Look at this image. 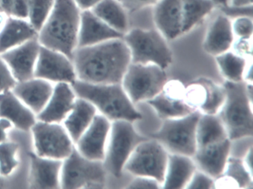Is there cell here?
<instances>
[{
    "label": "cell",
    "mask_w": 253,
    "mask_h": 189,
    "mask_svg": "<svg viewBox=\"0 0 253 189\" xmlns=\"http://www.w3.org/2000/svg\"><path fill=\"white\" fill-rule=\"evenodd\" d=\"M77 79L92 84L121 83L131 63L123 38L75 49L72 58Z\"/></svg>",
    "instance_id": "obj_1"
},
{
    "label": "cell",
    "mask_w": 253,
    "mask_h": 189,
    "mask_svg": "<svg viewBox=\"0 0 253 189\" xmlns=\"http://www.w3.org/2000/svg\"><path fill=\"white\" fill-rule=\"evenodd\" d=\"M235 40L230 18L220 14L217 15L210 24L203 48L205 52L213 57H217L229 51Z\"/></svg>",
    "instance_id": "obj_23"
},
{
    "label": "cell",
    "mask_w": 253,
    "mask_h": 189,
    "mask_svg": "<svg viewBox=\"0 0 253 189\" xmlns=\"http://www.w3.org/2000/svg\"><path fill=\"white\" fill-rule=\"evenodd\" d=\"M37 155L63 160L75 147L65 127L59 123L38 120L32 128Z\"/></svg>",
    "instance_id": "obj_12"
},
{
    "label": "cell",
    "mask_w": 253,
    "mask_h": 189,
    "mask_svg": "<svg viewBox=\"0 0 253 189\" xmlns=\"http://www.w3.org/2000/svg\"><path fill=\"white\" fill-rule=\"evenodd\" d=\"M29 23L39 32L49 16L54 0H28Z\"/></svg>",
    "instance_id": "obj_32"
},
{
    "label": "cell",
    "mask_w": 253,
    "mask_h": 189,
    "mask_svg": "<svg viewBox=\"0 0 253 189\" xmlns=\"http://www.w3.org/2000/svg\"><path fill=\"white\" fill-rule=\"evenodd\" d=\"M35 77L72 85L77 79L75 66L66 55L41 45L35 66Z\"/></svg>",
    "instance_id": "obj_14"
},
{
    "label": "cell",
    "mask_w": 253,
    "mask_h": 189,
    "mask_svg": "<svg viewBox=\"0 0 253 189\" xmlns=\"http://www.w3.org/2000/svg\"><path fill=\"white\" fill-rule=\"evenodd\" d=\"M91 11L117 32L123 35L128 32V12L118 0H103Z\"/></svg>",
    "instance_id": "obj_28"
},
{
    "label": "cell",
    "mask_w": 253,
    "mask_h": 189,
    "mask_svg": "<svg viewBox=\"0 0 253 189\" xmlns=\"http://www.w3.org/2000/svg\"><path fill=\"white\" fill-rule=\"evenodd\" d=\"M161 119L182 117L196 112L185 100V87L177 80L168 81L160 94L146 102Z\"/></svg>",
    "instance_id": "obj_15"
},
{
    "label": "cell",
    "mask_w": 253,
    "mask_h": 189,
    "mask_svg": "<svg viewBox=\"0 0 253 189\" xmlns=\"http://www.w3.org/2000/svg\"><path fill=\"white\" fill-rule=\"evenodd\" d=\"M217 67L226 81L241 82L244 81V74L248 65V58L229 51L215 57Z\"/></svg>",
    "instance_id": "obj_30"
},
{
    "label": "cell",
    "mask_w": 253,
    "mask_h": 189,
    "mask_svg": "<svg viewBox=\"0 0 253 189\" xmlns=\"http://www.w3.org/2000/svg\"><path fill=\"white\" fill-rule=\"evenodd\" d=\"M154 6L156 29L172 40L200 24L215 5L210 0H159Z\"/></svg>",
    "instance_id": "obj_3"
},
{
    "label": "cell",
    "mask_w": 253,
    "mask_h": 189,
    "mask_svg": "<svg viewBox=\"0 0 253 189\" xmlns=\"http://www.w3.org/2000/svg\"><path fill=\"white\" fill-rule=\"evenodd\" d=\"M124 35L108 26L91 10L81 11L77 48L90 46L111 39L123 38Z\"/></svg>",
    "instance_id": "obj_20"
},
{
    "label": "cell",
    "mask_w": 253,
    "mask_h": 189,
    "mask_svg": "<svg viewBox=\"0 0 253 189\" xmlns=\"http://www.w3.org/2000/svg\"><path fill=\"white\" fill-rule=\"evenodd\" d=\"M131 54V63L155 64L166 69L173 56L167 39L158 29H133L123 38Z\"/></svg>",
    "instance_id": "obj_6"
},
{
    "label": "cell",
    "mask_w": 253,
    "mask_h": 189,
    "mask_svg": "<svg viewBox=\"0 0 253 189\" xmlns=\"http://www.w3.org/2000/svg\"><path fill=\"white\" fill-rule=\"evenodd\" d=\"M127 12H134L145 7L155 5L159 0H118Z\"/></svg>",
    "instance_id": "obj_40"
},
{
    "label": "cell",
    "mask_w": 253,
    "mask_h": 189,
    "mask_svg": "<svg viewBox=\"0 0 253 189\" xmlns=\"http://www.w3.org/2000/svg\"><path fill=\"white\" fill-rule=\"evenodd\" d=\"M12 124L8 119L0 118V143L6 140V131L11 128Z\"/></svg>",
    "instance_id": "obj_43"
},
{
    "label": "cell",
    "mask_w": 253,
    "mask_h": 189,
    "mask_svg": "<svg viewBox=\"0 0 253 189\" xmlns=\"http://www.w3.org/2000/svg\"><path fill=\"white\" fill-rule=\"evenodd\" d=\"M97 114L95 106L88 100L80 97L75 100L72 111L63 120L65 128L75 144Z\"/></svg>",
    "instance_id": "obj_27"
},
{
    "label": "cell",
    "mask_w": 253,
    "mask_h": 189,
    "mask_svg": "<svg viewBox=\"0 0 253 189\" xmlns=\"http://www.w3.org/2000/svg\"><path fill=\"white\" fill-rule=\"evenodd\" d=\"M252 39H239L235 38L232 48H233V52L238 55L249 58L252 56Z\"/></svg>",
    "instance_id": "obj_41"
},
{
    "label": "cell",
    "mask_w": 253,
    "mask_h": 189,
    "mask_svg": "<svg viewBox=\"0 0 253 189\" xmlns=\"http://www.w3.org/2000/svg\"><path fill=\"white\" fill-rule=\"evenodd\" d=\"M198 111L182 117L164 119L162 125L150 138L159 142L169 153L193 157L197 150Z\"/></svg>",
    "instance_id": "obj_8"
},
{
    "label": "cell",
    "mask_w": 253,
    "mask_h": 189,
    "mask_svg": "<svg viewBox=\"0 0 253 189\" xmlns=\"http://www.w3.org/2000/svg\"><path fill=\"white\" fill-rule=\"evenodd\" d=\"M38 36V32L26 20L8 17L0 30V54Z\"/></svg>",
    "instance_id": "obj_26"
},
{
    "label": "cell",
    "mask_w": 253,
    "mask_h": 189,
    "mask_svg": "<svg viewBox=\"0 0 253 189\" xmlns=\"http://www.w3.org/2000/svg\"><path fill=\"white\" fill-rule=\"evenodd\" d=\"M222 14L229 18H238L241 17H249L253 18V5L247 6H233L228 5L220 6Z\"/></svg>",
    "instance_id": "obj_37"
},
{
    "label": "cell",
    "mask_w": 253,
    "mask_h": 189,
    "mask_svg": "<svg viewBox=\"0 0 253 189\" xmlns=\"http://www.w3.org/2000/svg\"><path fill=\"white\" fill-rule=\"evenodd\" d=\"M41 45L38 38L0 54L17 82L35 77V66Z\"/></svg>",
    "instance_id": "obj_16"
},
{
    "label": "cell",
    "mask_w": 253,
    "mask_h": 189,
    "mask_svg": "<svg viewBox=\"0 0 253 189\" xmlns=\"http://www.w3.org/2000/svg\"><path fill=\"white\" fill-rule=\"evenodd\" d=\"M54 90L49 81L32 78L23 82H17L11 91L38 115L45 107Z\"/></svg>",
    "instance_id": "obj_21"
},
{
    "label": "cell",
    "mask_w": 253,
    "mask_h": 189,
    "mask_svg": "<svg viewBox=\"0 0 253 189\" xmlns=\"http://www.w3.org/2000/svg\"><path fill=\"white\" fill-rule=\"evenodd\" d=\"M253 0H229V5L233 6H247L253 5Z\"/></svg>",
    "instance_id": "obj_46"
},
{
    "label": "cell",
    "mask_w": 253,
    "mask_h": 189,
    "mask_svg": "<svg viewBox=\"0 0 253 189\" xmlns=\"http://www.w3.org/2000/svg\"><path fill=\"white\" fill-rule=\"evenodd\" d=\"M193 158L185 155L169 153L162 189H186L196 170Z\"/></svg>",
    "instance_id": "obj_25"
},
{
    "label": "cell",
    "mask_w": 253,
    "mask_h": 189,
    "mask_svg": "<svg viewBox=\"0 0 253 189\" xmlns=\"http://www.w3.org/2000/svg\"><path fill=\"white\" fill-rule=\"evenodd\" d=\"M103 0H75V3L81 11L91 10Z\"/></svg>",
    "instance_id": "obj_42"
},
{
    "label": "cell",
    "mask_w": 253,
    "mask_h": 189,
    "mask_svg": "<svg viewBox=\"0 0 253 189\" xmlns=\"http://www.w3.org/2000/svg\"><path fill=\"white\" fill-rule=\"evenodd\" d=\"M0 11H1V8H0Z\"/></svg>",
    "instance_id": "obj_50"
},
{
    "label": "cell",
    "mask_w": 253,
    "mask_h": 189,
    "mask_svg": "<svg viewBox=\"0 0 253 189\" xmlns=\"http://www.w3.org/2000/svg\"><path fill=\"white\" fill-rule=\"evenodd\" d=\"M1 183H2V181H1V179H0V184H1Z\"/></svg>",
    "instance_id": "obj_49"
},
{
    "label": "cell",
    "mask_w": 253,
    "mask_h": 189,
    "mask_svg": "<svg viewBox=\"0 0 253 189\" xmlns=\"http://www.w3.org/2000/svg\"><path fill=\"white\" fill-rule=\"evenodd\" d=\"M7 17H8V16H7L5 13L2 12V11H0V30L2 29L3 25L5 24Z\"/></svg>",
    "instance_id": "obj_48"
},
{
    "label": "cell",
    "mask_w": 253,
    "mask_h": 189,
    "mask_svg": "<svg viewBox=\"0 0 253 189\" xmlns=\"http://www.w3.org/2000/svg\"><path fill=\"white\" fill-rule=\"evenodd\" d=\"M224 102L217 113L231 141L253 135V83L231 82L223 85Z\"/></svg>",
    "instance_id": "obj_5"
},
{
    "label": "cell",
    "mask_w": 253,
    "mask_h": 189,
    "mask_svg": "<svg viewBox=\"0 0 253 189\" xmlns=\"http://www.w3.org/2000/svg\"><path fill=\"white\" fill-rule=\"evenodd\" d=\"M77 97L88 100L110 121L135 122L142 114L134 107L121 83L92 84L76 79L72 84Z\"/></svg>",
    "instance_id": "obj_4"
},
{
    "label": "cell",
    "mask_w": 253,
    "mask_h": 189,
    "mask_svg": "<svg viewBox=\"0 0 253 189\" xmlns=\"http://www.w3.org/2000/svg\"><path fill=\"white\" fill-rule=\"evenodd\" d=\"M232 29L235 38L252 39L253 32V18L241 17L232 21Z\"/></svg>",
    "instance_id": "obj_34"
},
{
    "label": "cell",
    "mask_w": 253,
    "mask_h": 189,
    "mask_svg": "<svg viewBox=\"0 0 253 189\" xmlns=\"http://www.w3.org/2000/svg\"><path fill=\"white\" fill-rule=\"evenodd\" d=\"M186 189H215L214 179L201 170L197 169L189 180Z\"/></svg>",
    "instance_id": "obj_35"
},
{
    "label": "cell",
    "mask_w": 253,
    "mask_h": 189,
    "mask_svg": "<svg viewBox=\"0 0 253 189\" xmlns=\"http://www.w3.org/2000/svg\"><path fill=\"white\" fill-rule=\"evenodd\" d=\"M226 97L224 86L208 78L201 77L185 88V100L201 113L217 114Z\"/></svg>",
    "instance_id": "obj_13"
},
{
    "label": "cell",
    "mask_w": 253,
    "mask_h": 189,
    "mask_svg": "<svg viewBox=\"0 0 253 189\" xmlns=\"http://www.w3.org/2000/svg\"><path fill=\"white\" fill-rule=\"evenodd\" d=\"M17 144L9 142L0 143V174L8 176L18 165V161L16 159Z\"/></svg>",
    "instance_id": "obj_33"
},
{
    "label": "cell",
    "mask_w": 253,
    "mask_h": 189,
    "mask_svg": "<svg viewBox=\"0 0 253 189\" xmlns=\"http://www.w3.org/2000/svg\"><path fill=\"white\" fill-rule=\"evenodd\" d=\"M111 125L112 121L97 113L91 125L75 143L77 150L88 159L103 162Z\"/></svg>",
    "instance_id": "obj_17"
},
{
    "label": "cell",
    "mask_w": 253,
    "mask_h": 189,
    "mask_svg": "<svg viewBox=\"0 0 253 189\" xmlns=\"http://www.w3.org/2000/svg\"><path fill=\"white\" fill-rule=\"evenodd\" d=\"M76 99L71 84L58 82L54 87L46 106L37 115V119L42 122L60 123L72 111Z\"/></svg>",
    "instance_id": "obj_19"
},
{
    "label": "cell",
    "mask_w": 253,
    "mask_h": 189,
    "mask_svg": "<svg viewBox=\"0 0 253 189\" xmlns=\"http://www.w3.org/2000/svg\"><path fill=\"white\" fill-rule=\"evenodd\" d=\"M17 82L8 65L0 57V94L12 90Z\"/></svg>",
    "instance_id": "obj_36"
},
{
    "label": "cell",
    "mask_w": 253,
    "mask_h": 189,
    "mask_svg": "<svg viewBox=\"0 0 253 189\" xmlns=\"http://www.w3.org/2000/svg\"><path fill=\"white\" fill-rule=\"evenodd\" d=\"M63 160L31 155L30 185L32 189L60 188V171Z\"/></svg>",
    "instance_id": "obj_22"
},
{
    "label": "cell",
    "mask_w": 253,
    "mask_h": 189,
    "mask_svg": "<svg viewBox=\"0 0 253 189\" xmlns=\"http://www.w3.org/2000/svg\"><path fill=\"white\" fill-rule=\"evenodd\" d=\"M167 149L155 139L148 138L134 149L124 167V171L141 177H151L162 185L168 162Z\"/></svg>",
    "instance_id": "obj_11"
},
{
    "label": "cell",
    "mask_w": 253,
    "mask_h": 189,
    "mask_svg": "<svg viewBox=\"0 0 253 189\" xmlns=\"http://www.w3.org/2000/svg\"><path fill=\"white\" fill-rule=\"evenodd\" d=\"M81 14L75 0H54L49 16L38 32L41 45L62 53L72 61L78 47Z\"/></svg>",
    "instance_id": "obj_2"
},
{
    "label": "cell",
    "mask_w": 253,
    "mask_h": 189,
    "mask_svg": "<svg viewBox=\"0 0 253 189\" xmlns=\"http://www.w3.org/2000/svg\"><path fill=\"white\" fill-rule=\"evenodd\" d=\"M126 188L131 189H162V185L158 180L151 177L135 176Z\"/></svg>",
    "instance_id": "obj_38"
},
{
    "label": "cell",
    "mask_w": 253,
    "mask_h": 189,
    "mask_svg": "<svg viewBox=\"0 0 253 189\" xmlns=\"http://www.w3.org/2000/svg\"><path fill=\"white\" fill-rule=\"evenodd\" d=\"M8 17L26 20L29 17L28 0H13L12 5Z\"/></svg>",
    "instance_id": "obj_39"
},
{
    "label": "cell",
    "mask_w": 253,
    "mask_h": 189,
    "mask_svg": "<svg viewBox=\"0 0 253 189\" xmlns=\"http://www.w3.org/2000/svg\"><path fill=\"white\" fill-rule=\"evenodd\" d=\"M107 171L102 161L92 160L83 156L76 148L63 160L60 171V188H104Z\"/></svg>",
    "instance_id": "obj_10"
},
{
    "label": "cell",
    "mask_w": 253,
    "mask_h": 189,
    "mask_svg": "<svg viewBox=\"0 0 253 189\" xmlns=\"http://www.w3.org/2000/svg\"><path fill=\"white\" fill-rule=\"evenodd\" d=\"M148 138L136 131L132 122L112 121L103 161L107 173L120 178L135 148Z\"/></svg>",
    "instance_id": "obj_7"
},
{
    "label": "cell",
    "mask_w": 253,
    "mask_h": 189,
    "mask_svg": "<svg viewBox=\"0 0 253 189\" xmlns=\"http://www.w3.org/2000/svg\"><path fill=\"white\" fill-rule=\"evenodd\" d=\"M13 0H0V8L2 12L8 16L12 5Z\"/></svg>",
    "instance_id": "obj_45"
},
{
    "label": "cell",
    "mask_w": 253,
    "mask_h": 189,
    "mask_svg": "<svg viewBox=\"0 0 253 189\" xmlns=\"http://www.w3.org/2000/svg\"><path fill=\"white\" fill-rule=\"evenodd\" d=\"M232 141L229 138L197 149L193 159L197 168L214 180L224 171L226 162L230 156Z\"/></svg>",
    "instance_id": "obj_18"
},
{
    "label": "cell",
    "mask_w": 253,
    "mask_h": 189,
    "mask_svg": "<svg viewBox=\"0 0 253 189\" xmlns=\"http://www.w3.org/2000/svg\"><path fill=\"white\" fill-rule=\"evenodd\" d=\"M165 70L155 64L131 63L121 85L134 105L148 102L160 94L168 82Z\"/></svg>",
    "instance_id": "obj_9"
},
{
    "label": "cell",
    "mask_w": 253,
    "mask_h": 189,
    "mask_svg": "<svg viewBox=\"0 0 253 189\" xmlns=\"http://www.w3.org/2000/svg\"><path fill=\"white\" fill-rule=\"evenodd\" d=\"M196 138L198 149L223 141L229 137L217 114L201 113L197 126Z\"/></svg>",
    "instance_id": "obj_29"
},
{
    "label": "cell",
    "mask_w": 253,
    "mask_h": 189,
    "mask_svg": "<svg viewBox=\"0 0 253 189\" xmlns=\"http://www.w3.org/2000/svg\"><path fill=\"white\" fill-rule=\"evenodd\" d=\"M252 156H253V148L250 147L249 150L247 151L246 153L245 157L243 159L244 161V165L247 167V169L249 170L251 174H253V167H252Z\"/></svg>",
    "instance_id": "obj_44"
},
{
    "label": "cell",
    "mask_w": 253,
    "mask_h": 189,
    "mask_svg": "<svg viewBox=\"0 0 253 189\" xmlns=\"http://www.w3.org/2000/svg\"><path fill=\"white\" fill-rule=\"evenodd\" d=\"M0 118L8 119L22 131L32 129L37 122L36 114L11 90L0 94Z\"/></svg>",
    "instance_id": "obj_24"
},
{
    "label": "cell",
    "mask_w": 253,
    "mask_h": 189,
    "mask_svg": "<svg viewBox=\"0 0 253 189\" xmlns=\"http://www.w3.org/2000/svg\"><path fill=\"white\" fill-rule=\"evenodd\" d=\"M211 2L216 5H219V6H223V5H226L229 4V0H210Z\"/></svg>",
    "instance_id": "obj_47"
},
{
    "label": "cell",
    "mask_w": 253,
    "mask_h": 189,
    "mask_svg": "<svg viewBox=\"0 0 253 189\" xmlns=\"http://www.w3.org/2000/svg\"><path fill=\"white\" fill-rule=\"evenodd\" d=\"M222 175L230 177L240 189H247L253 185V174L244 165L243 159L229 156Z\"/></svg>",
    "instance_id": "obj_31"
}]
</instances>
